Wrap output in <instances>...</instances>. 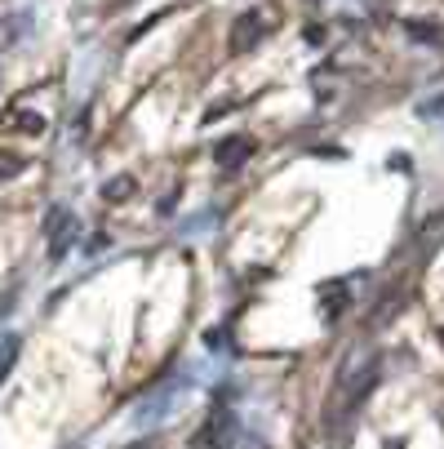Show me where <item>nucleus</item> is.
<instances>
[{
    "label": "nucleus",
    "mask_w": 444,
    "mask_h": 449,
    "mask_svg": "<svg viewBox=\"0 0 444 449\" xmlns=\"http://www.w3.org/2000/svg\"><path fill=\"white\" fill-rule=\"evenodd\" d=\"M231 432H235V418L226 414V409H218V418L196 436V445H200V449H226V436H231Z\"/></svg>",
    "instance_id": "obj_3"
},
{
    "label": "nucleus",
    "mask_w": 444,
    "mask_h": 449,
    "mask_svg": "<svg viewBox=\"0 0 444 449\" xmlns=\"http://www.w3.org/2000/svg\"><path fill=\"white\" fill-rule=\"evenodd\" d=\"M244 156H253V138H244V134H235V138H222V143L213 147V161H218L222 170H235V165H240Z\"/></svg>",
    "instance_id": "obj_2"
},
{
    "label": "nucleus",
    "mask_w": 444,
    "mask_h": 449,
    "mask_svg": "<svg viewBox=\"0 0 444 449\" xmlns=\"http://www.w3.org/2000/svg\"><path fill=\"white\" fill-rule=\"evenodd\" d=\"M409 36H413V41H440L444 32H440V27H418V23H413V27H409Z\"/></svg>",
    "instance_id": "obj_7"
},
{
    "label": "nucleus",
    "mask_w": 444,
    "mask_h": 449,
    "mask_svg": "<svg viewBox=\"0 0 444 449\" xmlns=\"http://www.w3.org/2000/svg\"><path fill=\"white\" fill-rule=\"evenodd\" d=\"M14 174H23V161H0V179H14Z\"/></svg>",
    "instance_id": "obj_8"
},
{
    "label": "nucleus",
    "mask_w": 444,
    "mask_h": 449,
    "mask_svg": "<svg viewBox=\"0 0 444 449\" xmlns=\"http://www.w3.org/2000/svg\"><path fill=\"white\" fill-rule=\"evenodd\" d=\"M440 107H444V98H431V102H422V116H436Z\"/></svg>",
    "instance_id": "obj_9"
},
{
    "label": "nucleus",
    "mask_w": 444,
    "mask_h": 449,
    "mask_svg": "<svg viewBox=\"0 0 444 449\" xmlns=\"http://www.w3.org/2000/svg\"><path fill=\"white\" fill-rule=\"evenodd\" d=\"M102 196H107V200H129V196H134V179H129V174L111 179L107 187H102Z\"/></svg>",
    "instance_id": "obj_5"
},
{
    "label": "nucleus",
    "mask_w": 444,
    "mask_h": 449,
    "mask_svg": "<svg viewBox=\"0 0 444 449\" xmlns=\"http://www.w3.org/2000/svg\"><path fill=\"white\" fill-rule=\"evenodd\" d=\"M262 32H267V23H262V9H249V14H244L240 23L231 27V49H235V54H244L249 45H258V41H262Z\"/></svg>",
    "instance_id": "obj_1"
},
{
    "label": "nucleus",
    "mask_w": 444,
    "mask_h": 449,
    "mask_svg": "<svg viewBox=\"0 0 444 449\" xmlns=\"http://www.w3.org/2000/svg\"><path fill=\"white\" fill-rule=\"evenodd\" d=\"M134 449H156V445H151V441H143V445H134Z\"/></svg>",
    "instance_id": "obj_10"
},
{
    "label": "nucleus",
    "mask_w": 444,
    "mask_h": 449,
    "mask_svg": "<svg viewBox=\"0 0 444 449\" xmlns=\"http://www.w3.org/2000/svg\"><path fill=\"white\" fill-rule=\"evenodd\" d=\"M75 245V218L67 222V227H62L58 231V236H54V249H49V258H54V263H62V258H67V249Z\"/></svg>",
    "instance_id": "obj_4"
},
{
    "label": "nucleus",
    "mask_w": 444,
    "mask_h": 449,
    "mask_svg": "<svg viewBox=\"0 0 444 449\" xmlns=\"http://www.w3.org/2000/svg\"><path fill=\"white\" fill-rule=\"evenodd\" d=\"M67 222H71V214H67V209H62V205H54V209H49V214H45V236H49V240H54V236H58V231H62V227H67Z\"/></svg>",
    "instance_id": "obj_6"
}]
</instances>
